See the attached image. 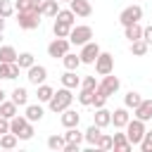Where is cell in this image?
Segmentation results:
<instances>
[{"instance_id":"obj_17","label":"cell","mask_w":152,"mask_h":152,"mask_svg":"<svg viewBox=\"0 0 152 152\" xmlns=\"http://www.w3.org/2000/svg\"><path fill=\"white\" fill-rule=\"evenodd\" d=\"M62 86L74 90V88H78V86H81V76H78L74 69H66V71L62 74Z\"/></svg>"},{"instance_id":"obj_25","label":"cell","mask_w":152,"mask_h":152,"mask_svg":"<svg viewBox=\"0 0 152 152\" xmlns=\"http://www.w3.org/2000/svg\"><path fill=\"white\" fill-rule=\"evenodd\" d=\"M24 116H26L28 121H40V119H43V107H40V102H38V104H26Z\"/></svg>"},{"instance_id":"obj_26","label":"cell","mask_w":152,"mask_h":152,"mask_svg":"<svg viewBox=\"0 0 152 152\" xmlns=\"http://www.w3.org/2000/svg\"><path fill=\"white\" fill-rule=\"evenodd\" d=\"M133 145H131V140H128V135L126 133H114V150H121V152H128Z\"/></svg>"},{"instance_id":"obj_35","label":"cell","mask_w":152,"mask_h":152,"mask_svg":"<svg viewBox=\"0 0 152 152\" xmlns=\"http://www.w3.org/2000/svg\"><path fill=\"white\" fill-rule=\"evenodd\" d=\"M55 19H57V21H64V24H69V26H74V21H76V14H74V12H71V7H69V10H59Z\"/></svg>"},{"instance_id":"obj_10","label":"cell","mask_w":152,"mask_h":152,"mask_svg":"<svg viewBox=\"0 0 152 152\" xmlns=\"http://www.w3.org/2000/svg\"><path fill=\"white\" fill-rule=\"evenodd\" d=\"M69 48H71V43H69V38H55L50 45H48V55L52 57V59H62L66 52H69Z\"/></svg>"},{"instance_id":"obj_22","label":"cell","mask_w":152,"mask_h":152,"mask_svg":"<svg viewBox=\"0 0 152 152\" xmlns=\"http://www.w3.org/2000/svg\"><path fill=\"white\" fill-rule=\"evenodd\" d=\"M57 12H59V0H43V5H40L43 17H57Z\"/></svg>"},{"instance_id":"obj_4","label":"cell","mask_w":152,"mask_h":152,"mask_svg":"<svg viewBox=\"0 0 152 152\" xmlns=\"http://www.w3.org/2000/svg\"><path fill=\"white\" fill-rule=\"evenodd\" d=\"M88 40H93V28L81 24V26H71V33H69V43L71 45H86Z\"/></svg>"},{"instance_id":"obj_15","label":"cell","mask_w":152,"mask_h":152,"mask_svg":"<svg viewBox=\"0 0 152 152\" xmlns=\"http://www.w3.org/2000/svg\"><path fill=\"white\" fill-rule=\"evenodd\" d=\"M59 121H62L64 128H74V126H78V121H81V114H78L76 109H69V107H66V109L62 112Z\"/></svg>"},{"instance_id":"obj_19","label":"cell","mask_w":152,"mask_h":152,"mask_svg":"<svg viewBox=\"0 0 152 152\" xmlns=\"http://www.w3.org/2000/svg\"><path fill=\"white\" fill-rule=\"evenodd\" d=\"M102 135V128L97 126V124H90L88 128H86V133H83V138H86V142L90 145V147H95L97 145V138Z\"/></svg>"},{"instance_id":"obj_29","label":"cell","mask_w":152,"mask_h":152,"mask_svg":"<svg viewBox=\"0 0 152 152\" xmlns=\"http://www.w3.org/2000/svg\"><path fill=\"white\" fill-rule=\"evenodd\" d=\"M17 142H19V138H17L12 131H7V133L0 135V147H2V150H12V147H17Z\"/></svg>"},{"instance_id":"obj_37","label":"cell","mask_w":152,"mask_h":152,"mask_svg":"<svg viewBox=\"0 0 152 152\" xmlns=\"http://www.w3.org/2000/svg\"><path fill=\"white\" fill-rule=\"evenodd\" d=\"M64 145H66L64 135H50L48 138V147L50 150H64Z\"/></svg>"},{"instance_id":"obj_16","label":"cell","mask_w":152,"mask_h":152,"mask_svg":"<svg viewBox=\"0 0 152 152\" xmlns=\"http://www.w3.org/2000/svg\"><path fill=\"white\" fill-rule=\"evenodd\" d=\"M93 124H97L100 128H107V126L112 124V112L104 109V107H97L95 114H93Z\"/></svg>"},{"instance_id":"obj_34","label":"cell","mask_w":152,"mask_h":152,"mask_svg":"<svg viewBox=\"0 0 152 152\" xmlns=\"http://www.w3.org/2000/svg\"><path fill=\"white\" fill-rule=\"evenodd\" d=\"M97 150H114V135H109V133H102L100 138H97V145H95Z\"/></svg>"},{"instance_id":"obj_21","label":"cell","mask_w":152,"mask_h":152,"mask_svg":"<svg viewBox=\"0 0 152 152\" xmlns=\"http://www.w3.org/2000/svg\"><path fill=\"white\" fill-rule=\"evenodd\" d=\"M17 114H19V104H14L12 100H2V102H0V116L12 119V116H17Z\"/></svg>"},{"instance_id":"obj_28","label":"cell","mask_w":152,"mask_h":152,"mask_svg":"<svg viewBox=\"0 0 152 152\" xmlns=\"http://www.w3.org/2000/svg\"><path fill=\"white\" fill-rule=\"evenodd\" d=\"M62 64H64V69H78L81 66V55H74V52H66L64 57H62Z\"/></svg>"},{"instance_id":"obj_12","label":"cell","mask_w":152,"mask_h":152,"mask_svg":"<svg viewBox=\"0 0 152 152\" xmlns=\"http://www.w3.org/2000/svg\"><path fill=\"white\" fill-rule=\"evenodd\" d=\"M128 121H131V114H128V107H126V104L112 112V126H114V128H126Z\"/></svg>"},{"instance_id":"obj_48","label":"cell","mask_w":152,"mask_h":152,"mask_svg":"<svg viewBox=\"0 0 152 152\" xmlns=\"http://www.w3.org/2000/svg\"><path fill=\"white\" fill-rule=\"evenodd\" d=\"M59 2H71V0H59Z\"/></svg>"},{"instance_id":"obj_46","label":"cell","mask_w":152,"mask_h":152,"mask_svg":"<svg viewBox=\"0 0 152 152\" xmlns=\"http://www.w3.org/2000/svg\"><path fill=\"white\" fill-rule=\"evenodd\" d=\"M5 31V17H0V33Z\"/></svg>"},{"instance_id":"obj_23","label":"cell","mask_w":152,"mask_h":152,"mask_svg":"<svg viewBox=\"0 0 152 152\" xmlns=\"http://www.w3.org/2000/svg\"><path fill=\"white\" fill-rule=\"evenodd\" d=\"M95 90H97V88H81V90H78V95H76V97H78V102H81V104H86V107H93Z\"/></svg>"},{"instance_id":"obj_32","label":"cell","mask_w":152,"mask_h":152,"mask_svg":"<svg viewBox=\"0 0 152 152\" xmlns=\"http://www.w3.org/2000/svg\"><path fill=\"white\" fill-rule=\"evenodd\" d=\"M55 95V88H50V86H45V83H40L38 86V93H36V97H38V102H50V97Z\"/></svg>"},{"instance_id":"obj_36","label":"cell","mask_w":152,"mask_h":152,"mask_svg":"<svg viewBox=\"0 0 152 152\" xmlns=\"http://www.w3.org/2000/svg\"><path fill=\"white\" fill-rule=\"evenodd\" d=\"M17 64H19L21 69H28V66H33V64H36V59H33V55H31V52H19Z\"/></svg>"},{"instance_id":"obj_1","label":"cell","mask_w":152,"mask_h":152,"mask_svg":"<svg viewBox=\"0 0 152 152\" xmlns=\"http://www.w3.org/2000/svg\"><path fill=\"white\" fill-rule=\"evenodd\" d=\"M10 131L19 140H31L33 138V121H28L24 114H17V116L10 119Z\"/></svg>"},{"instance_id":"obj_7","label":"cell","mask_w":152,"mask_h":152,"mask_svg":"<svg viewBox=\"0 0 152 152\" xmlns=\"http://www.w3.org/2000/svg\"><path fill=\"white\" fill-rule=\"evenodd\" d=\"M119 86H121V81H119L114 74H107V76H102V81L97 83V93H102L104 97H112V95L119 90Z\"/></svg>"},{"instance_id":"obj_40","label":"cell","mask_w":152,"mask_h":152,"mask_svg":"<svg viewBox=\"0 0 152 152\" xmlns=\"http://www.w3.org/2000/svg\"><path fill=\"white\" fill-rule=\"evenodd\" d=\"M140 150L142 152H152V131H145V135L140 140Z\"/></svg>"},{"instance_id":"obj_31","label":"cell","mask_w":152,"mask_h":152,"mask_svg":"<svg viewBox=\"0 0 152 152\" xmlns=\"http://www.w3.org/2000/svg\"><path fill=\"white\" fill-rule=\"evenodd\" d=\"M147 50H150V45H147L142 38H138V40H133V43H131V52H133L135 57H142V55H147Z\"/></svg>"},{"instance_id":"obj_27","label":"cell","mask_w":152,"mask_h":152,"mask_svg":"<svg viewBox=\"0 0 152 152\" xmlns=\"http://www.w3.org/2000/svg\"><path fill=\"white\" fill-rule=\"evenodd\" d=\"M52 33H55V38H69L71 26L64 24V21H57V19H55V24H52Z\"/></svg>"},{"instance_id":"obj_2","label":"cell","mask_w":152,"mask_h":152,"mask_svg":"<svg viewBox=\"0 0 152 152\" xmlns=\"http://www.w3.org/2000/svg\"><path fill=\"white\" fill-rule=\"evenodd\" d=\"M71 102H74V95H71V88H59V90H55V95L50 97V102H48V107L55 112V114H62L66 107H71Z\"/></svg>"},{"instance_id":"obj_39","label":"cell","mask_w":152,"mask_h":152,"mask_svg":"<svg viewBox=\"0 0 152 152\" xmlns=\"http://www.w3.org/2000/svg\"><path fill=\"white\" fill-rule=\"evenodd\" d=\"M12 12H14V5L10 2V0H0V17H12Z\"/></svg>"},{"instance_id":"obj_41","label":"cell","mask_w":152,"mask_h":152,"mask_svg":"<svg viewBox=\"0 0 152 152\" xmlns=\"http://www.w3.org/2000/svg\"><path fill=\"white\" fill-rule=\"evenodd\" d=\"M81 88H97V81H95V76H86V78L81 81Z\"/></svg>"},{"instance_id":"obj_42","label":"cell","mask_w":152,"mask_h":152,"mask_svg":"<svg viewBox=\"0 0 152 152\" xmlns=\"http://www.w3.org/2000/svg\"><path fill=\"white\" fill-rule=\"evenodd\" d=\"M104 102H107V97H104L102 93H97V90H95V100H93V107H95V109H97V107H104Z\"/></svg>"},{"instance_id":"obj_44","label":"cell","mask_w":152,"mask_h":152,"mask_svg":"<svg viewBox=\"0 0 152 152\" xmlns=\"http://www.w3.org/2000/svg\"><path fill=\"white\" fill-rule=\"evenodd\" d=\"M7 131H10V119L0 116V135H2V133H7Z\"/></svg>"},{"instance_id":"obj_3","label":"cell","mask_w":152,"mask_h":152,"mask_svg":"<svg viewBox=\"0 0 152 152\" xmlns=\"http://www.w3.org/2000/svg\"><path fill=\"white\" fill-rule=\"evenodd\" d=\"M40 12H36V10H28V12H17V24H19V28H24V31H33V28H38L40 26Z\"/></svg>"},{"instance_id":"obj_20","label":"cell","mask_w":152,"mask_h":152,"mask_svg":"<svg viewBox=\"0 0 152 152\" xmlns=\"http://www.w3.org/2000/svg\"><path fill=\"white\" fill-rule=\"evenodd\" d=\"M142 28L145 26H140V21H135V24H128V26H124V36L133 43V40H138V38H142Z\"/></svg>"},{"instance_id":"obj_30","label":"cell","mask_w":152,"mask_h":152,"mask_svg":"<svg viewBox=\"0 0 152 152\" xmlns=\"http://www.w3.org/2000/svg\"><path fill=\"white\" fill-rule=\"evenodd\" d=\"M140 102H142V97H140V93H135V90H128V93L124 95V104H126L128 109H135Z\"/></svg>"},{"instance_id":"obj_8","label":"cell","mask_w":152,"mask_h":152,"mask_svg":"<svg viewBox=\"0 0 152 152\" xmlns=\"http://www.w3.org/2000/svg\"><path fill=\"white\" fill-rule=\"evenodd\" d=\"M102 50H100V45L95 43V40H88L86 45H81V64H95V59H97V55H100Z\"/></svg>"},{"instance_id":"obj_5","label":"cell","mask_w":152,"mask_h":152,"mask_svg":"<svg viewBox=\"0 0 152 152\" xmlns=\"http://www.w3.org/2000/svg\"><path fill=\"white\" fill-rule=\"evenodd\" d=\"M145 121H140V119H131L128 124H126V135H128V140H131V145H140V140H142V135H145Z\"/></svg>"},{"instance_id":"obj_11","label":"cell","mask_w":152,"mask_h":152,"mask_svg":"<svg viewBox=\"0 0 152 152\" xmlns=\"http://www.w3.org/2000/svg\"><path fill=\"white\" fill-rule=\"evenodd\" d=\"M45 78H48V69H45L43 64H33V66L26 69V81H28V83L40 86V83H45Z\"/></svg>"},{"instance_id":"obj_47","label":"cell","mask_w":152,"mask_h":152,"mask_svg":"<svg viewBox=\"0 0 152 152\" xmlns=\"http://www.w3.org/2000/svg\"><path fill=\"white\" fill-rule=\"evenodd\" d=\"M2 100H5V90L0 88V102H2Z\"/></svg>"},{"instance_id":"obj_14","label":"cell","mask_w":152,"mask_h":152,"mask_svg":"<svg viewBox=\"0 0 152 152\" xmlns=\"http://www.w3.org/2000/svg\"><path fill=\"white\" fill-rule=\"evenodd\" d=\"M133 116L140 119V121H150V119H152V100H145V97H142V102L133 109Z\"/></svg>"},{"instance_id":"obj_13","label":"cell","mask_w":152,"mask_h":152,"mask_svg":"<svg viewBox=\"0 0 152 152\" xmlns=\"http://www.w3.org/2000/svg\"><path fill=\"white\" fill-rule=\"evenodd\" d=\"M69 7H71V12H74L76 17H90V14H93L90 0H71Z\"/></svg>"},{"instance_id":"obj_24","label":"cell","mask_w":152,"mask_h":152,"mask_svg":"<svg viewBox=\"0 0 152 152\" xmlns=\"http://www.w3.org/2000/svg\"><path fill=\"white\" fill-rule=\"evenodd\" d=\"M17 59H19V52H17L12 45H2V48H0V62L12 64V62H17Z\"/></svg>"},{"instance_id":"obj_33","label":"cell","mask_w":152,"mask_h":152,"mask_svg":"<svg viewBox=\"0 0 152 152\" xmlns=\"http://www.w3.org/2000/svg\"><path fill=\"white\" fill-rule=\"evenodd\" d=\"M64 140H66V142H78V145H81L86 138H83V133L78 131V126H74V128H66V133H64Z\"/></svg>"},{"instance_id":"obj_9","label":"cell","mask_w":152,"mask_h":152,"mask_svg":"<svg viewBox=\"0 0 152 152\" xmlns=\"http://www.w3.org/2000/svg\"><path fill=\"white\" fill-rule=\"evenodd\" d=\"M95 71L100 76H107L114 71V55L112 52H100L97 59H95Z\"/></svg>"},{"instance_id":"obj_43","label":"cell","mask_w":152,"mask_h":152,"mask_svg":"<svg viewBox=\"0 0 152 152\" xmlns=\"http://www.w3.org/2000/svg\"><path fill=\"white\" fill-rule=\"evenodd\" d=\"M142 40H145V43H147V45H152V24H150V26H145V28H142Z\"/></svg>"},{"instance_id":"obj_18","label":"cell","mask_w":152,"mask_h":152,"mask_svg":"<svg viewBox=\"0 0 152 152\" xmlns=\"http://www.w3.org/2000/svg\"><path fill=\"white\" fill-rule=\"evenodd\" d=\"M10 100H12L14 104H19V107H26V104H28V90L21 88V86H17V88L10 93Z\"/></svg>"},{"instance_id":"obj_6","label":"cell","mask_w":152,"mask_h":152,"mask_svg":"<svg viewBox=\"0 0 152 152\" xmlns=\"http://www.w3.org/2000/svg\"><path fill=\"white\" fill-rule=\"evenodd\" d=\"M140 19H142V7H140V5H128V7H124L121 14H119V24H121V26L135 24V21H140Z\"/></svg>"},{"instance_id":"obj_45","label":"cell","mask_w":152,"mask_h":152,"mask_svg":"<svg viewBox=\"0 0 152 152\" xmlns=\"http://www.w3.org/2000/svg\"><path fill=\"white\" fill-rule=\"evenodd\" d=\"M78 150H81L78 142H66V145H64V152H78Z\"/></svg>"},{"instance_id":"obj_38","label":"cell","mask_w":152,"mask_h":152,"mask_svg":"<svg viewBox=\"0 0 152 152\" xmlns=\"http://www.w3.org/2000/svg\"><path fill=\"white\" fill-rule=\"evenodd\" d=\"M0 81H14L12 78V64L0 62Z\"/></svg>"}]
</instances>
